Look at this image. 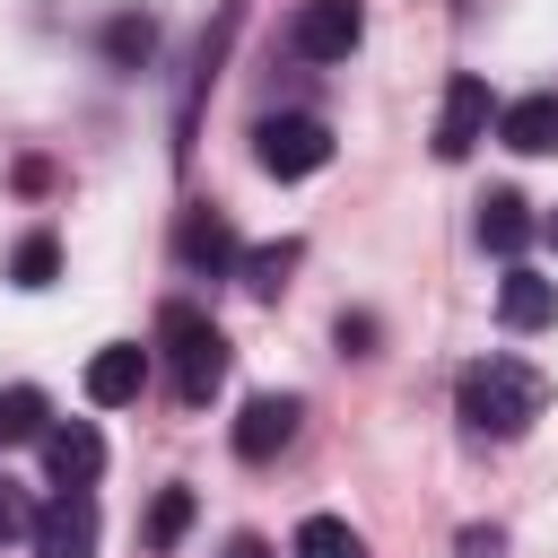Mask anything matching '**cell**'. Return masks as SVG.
I'll return each mask as SVG.
<instances>
[{
	"mask_svg": "<svg viewBox=\"0 0 558 558\" xmlns=\"http://www.w3.org/2000/svg\"><path fill=\"white\" fill-rule=\"evenodd\" d=\"M453 410H462V427H471V436L514 445V436L549 410V375H541V366H523V357H480V366H462Z\"/></svg>",
	"mask_w": 558,
	"mask_h": 558,
	"instance_id": "cell-1",
	"label": "cell"
},
{
	"mask_svg": "<svg viewBox=\"0 0 558 558\" xmlns=\"http://www.w3.org/2000/svg\"><path fill=\"white\" fill-rule=\"evenodd\" d=\"M157 340H166V366H174V392H183V401L201 410V401H209V392L227 384V331H218V323H209L201 305H183V296H174V305L157 314Z\"/></svg>",
	"mask_w": 558,
	"mask_h": 558,
	"instance_id": "cell-2",
	"label": "cell"
},
{
	"mask_svg": "<svg viewBox=\"0 0 558 558\" xmlns=\"http://www.w3.org/2000/svg\"><path fill=\"white\" fill-rule=\"evenodd\" d=\"M253 166L279 174V183L323 174V166H331V131H323L314 113H270V122H253Z\"/></svg>",
	"mask_w": 558,
	"mask_h": 558,
	"instance_id": "cell-3",
	"label": "cell"
},
{
	"mask_svg": "<svg viewBox=\"0 0 558 558\" xmlns=\"http://www.w3.org/2000/svg\"><path fill=\"white\" fill-rule=\"evenodd\" d=\"M366 35V0H296L288 9V52L296 61H349Z\"/></svg>",
	"mask_w": 558,
	"mask_h": 558,
	"instance_id": "cell-4",
	"label": "cell"
},
{
	"mask_svg": "<svg viewBox=\"0 0 558 558\" xmlns=\"http://www.w3.org/2000/svg\"><path fill=\"white\" fill-rule=\"evenodd\" d=\"M26 532H35V558H96V532L105 523H96V497L87 488H52V506Z\"/></svg>",
	"mask_w": 558,
	"mask_h": 558,
	"instance_id": "cell-5",
	"label": "cell"
},
{
	"mask_svg": "<svg viewBox=\"0 0 558 558\" xmlns=\"http://www.w3.org/2000/svg\"><path fill=\"white\" fill-rule=\"evenodd\" d=\"M488 122H497V96H488V78H453L445 87V113H436V157L453 166V157H471L480 140H488Z\"/></svg>",
	"mask_w": 558,
	"mask_h": 558,
	"instance_id": "cell-6",
	"label": "cell"
},
{
	"mask_svg": "<svg viewBox=\"0 0 558 558\" xmlns=\"http://www.w3.org/2000/svg\"><path fill=\"white\" fill-rule=\"evenodd\" d=\"M174 253H183V270H209V279H227L235 262H244V244H235V227H227V209H183V227H174Z\"/></svg>",
	"mask_w": 558,
	"mask_h": 558,
	"instance_id": "cell-7",
	"label": "cell"
},
{
	"mask_svg": "<svg viewBox=\"0 0 558 558\" xmlns=\"http://www.w3.org/2000/svg\"><path fill=\"white\" fill-rule=\"evenodd\" d=\"M296 392H253L244 410H235V453L244 462H270V453H288V436H296Z\"/></svg>",
	"mask_w": 558,
	"mask_h": 558,
	"instance_id": "cell-8",
	"label": "cell"
},
{
	"mask_svg": "<svg viewBox=\"0 0 558 558\" xmlns=\"http://www.w3.org/2000/svg\"><path fill=\"white\" fill-rule=\"evenodd\" d=\"M44 471H52V488H87L105 471V436L87 418H52L44 427Z\"/></svg>",
	"mask_w": 558,
	"mask_h": 558,
	"instance_id": "cell-9",
	"label": "cell"
},
{
	"mask_svg": "<svg viewBox=\"0 0 558 558\" xmlns=\"http://www.w3.org/2000/svg\"><path fill=\"white\" fill-rule=\"evenodd\" d=\"M140 384H148V349H140V340H105V349L87 357V401H96V410L140 401Z\"/></svg>",
	"mask_w": 558,
	"mask_h": 558,
	"instance_id": "cell-10",
	"label": "cell"
},
{
	"mask_svg": "<svg viewBox=\"0 0 558 558\" xmlns=\"http://www.w3.org/2000/svg\"><path fill=\"white\" fill-rule=\"evenodd\" d=\"M497 140L523 157H558V96H514L497 105Z\"/></svg>",
	"mask_w": 558,
	"mask_h": 558,
	"instance_id": "cell-11",
	"label": "cell"
},
{
	"mask_svg": "<svg viewBox=\"0 0 558 558\" xmlns=\"http://www.w3.org/2000/svg\"><path fill=\"white\" fill-rule=\"evenodd\" d=\"M497 323H506V331H541V323H558V279H541V270H506V288H497Z\"/></svg>",
	"mask_w": 558,
	"mask_h": 558,
	"instance_id": "cell-12",
	"label": "cell"
},
{
	"mask_svg": "<svg viewBox=\"0 0 558 558\" xmlns=\"http://www.w3.org/2000/svg\"><path fill=\"white\" fill-rule=\"evenodd\" d=\"M480 244L506 253V262L532 244V209H523V192H488V201H480Z\"/></svg>",
	"mask_w": 558,
	"mask_h": 558,
	"instance_id": "cell-13",
	"label": "cell"
},
{
	"mask_svg": "<svg viewBox=\"0 0 558 558\" xmlns=\"http://www.w3.org/2000/svg\"><path fill=\"white\" fill-rule=\"evenodd\" d=\"M44 427H52V401L35 384H9L0 392V445H44Z\"/></svg>",
	"mask_w": 558,
	"mask_h": 558,
	"instance_id": "cell-14",
	"label": "cell"
},
{
	"mask_svg": "<svg viewBox=\"0 0 558 558\" xmlns=\"http://www.w3.org/2000/svg\"><path fill=\"white\" fill-rule=\"evenodd\" d=\"M296 253H305L296 235H288V244H253L235 270H244V288H253V296H279V288H288V270H296Z\"/></svg>",
	"mask_w": 558,
	"mask_h": 558,
	"instance_id": "cell-15",
	"label": "cell"
},
{
	"mask_svg": "<svg viewBox=\"0 0 558 558\" xmlns=\"http://www.w3.org/2000/svg\"><path fill=\"white\" fill-rule=\"evenodd\" d=\"M296 558H366V541H357L340 514H305V523H296Z\"/></svg>",
	"mask_w": 558,
	"mask_h": 558,
	"instance_id": "cell-16",
	"label": "cell"
},
{
	"mask_svg": "<svg viewBox=\"0 0 558 558\" xmlns=\"http://www.w3.org/2000/svg\"><path fill=\"white\" fill-rule=\"evenodd\" d=\"M105 52H113V61H148V52H157V17H140V9H122V17L105 26Z\"/></svg>",
	"mask_w": 558,
	"mask_h": 558,
	"instance_id": "cell-17",
	"label": "cell"
},
{
	"mask_svg": "<svg viewBox=\"0 0 558 558\" xmlns=\"http://www.w3.org/2000/svg\"><path fill=\"white\" fill-rule=\"evenodd\" d=\"M52 270H61V244H52V235H26V244L9 253V279H17V288H52Z\"/></svg>",
	"mask_w": 558,
	"mask_h": 558,
	"instance_id": "cell-18",
	"label": "cell"
},
{
	"mask_svg": "<svg viewBox=\"0 0 558 558\" xmlns=\"http://www.w3.org/2000/svg\"><path fill=\"white\" fill-rule=\"evenodd\" d=\"M183 523H192V488H166V497L148 506V541H157V549H174V541H183Z\"/></svg>",
	"mask_w": 558,
	"mask_h": 558,
	"instance_id": "cell-19",
	"label": "cell"
},
{
	"mask_svg": "<svg viewBox=\"0 0 558 558\" xmlns=\"http://www.w3.org/2000/svg\"><path fill=\"white\" fill-rule=\"evenodd\" d=\"M340 349L366 357V349H375V314H340Z\"/></svg>",
	"mask_w": 558,
	"mask_h": 558,
	"instance_id": "cell-20",
	"label": "cell"
},
{
	"mask_svg": "<svg viewBox=\"0 0 558 558\" xmlns=\"http://www.w3.org/2000/svg\"><path fill=\"white\" fill-rule=\"evenodd\" d=\"M506 549V532H462V558H497Z\"/></svg>",
	"mask_w": 558,
	"mask_h": 558,
	"instance_id": "cell-21",
	"label": "cell"
},
{
	"mask_svg": "<svg viewBox=\"0 0 558 558\" xmlns=\"http://www.w3.org/2000/svg\"><path fill=\"white\" fill-rule=\"evenodd\" d=\"M17 532H26V506H17L9 488H0V541H17Z\"/></svg>",
	"mask_w": 558,
	"mask_h": 558,
	"instance_id": "cell-22",
	"label": "cell"
},
{
	"mask_svg": "<svg viewBox=\"0 0 558 558\" xmlns=\"http://www.w3.org/2000/svg\"><path fill=\"white\" fill-rule=\"evenodd\" d=\"M227 558H270V541H253V532H244V541H227Z\"/></svg>",
	"mask_w": 558,
	"mask_h": 558,
	"instance_id": "cell-23",
	"label": "cell"
},
{
	"mask_svg": "<svg viewBox=\"0 0 558 558\" xmlns=\"http://www.w3.org/2000/svg\"><path fill=\"white\" fill-rule=\"evenodd\" d=\"M549 244H558V209H549Z\"/></svg>",
	"mask_w": 558,
	"mask_h": 558,
	"instance_id": "cell-24",
	"label": "cell"
}]
</instances>
